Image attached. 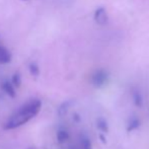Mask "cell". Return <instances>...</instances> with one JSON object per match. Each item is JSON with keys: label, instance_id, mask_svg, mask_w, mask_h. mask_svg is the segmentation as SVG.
Returning <instances> with one entry per match:
<instances>
[{"label": "cell", "instance_id": "277c9868", "mask_svg": "<svg viewBox=\"0 0 149 149\" xmlns=\"http://www.w3.org/2000/svg\"><path fill=\"white\" fill-rule=\"evenodd\" d=\"M1 87L3 89V91L7 94L9 97L14 98L16 96V91H15V87L12 85V83L8 80H4L1 84Z\"/></svg>", "mask_w": 149, "mask_h": 149}, {"label": "cell", "instance_id": "9c48e42d", "mask_svg": "<svg viewBox=\"0 0 149 149\" xmlns=\"http://www.w3.org/2000/svg\"><path fill=\"white\" fill-rule=\"evenodd\" d=\"M80 143H81V148L82 149H91V144H90L88 138L82 136L80 140Z\"/></svg>", "mask_w": 149, "mask_h": 149}, {"label": "cell", "instance_id": "8fae6325", "mask_svg": "<svg viewBox=\"0 0 149 149\" xmlns=\"http://www.w3.org/2000/svg\"></svg>", "mask_w": 149, "mask_h": 149}, {"label": "cell", "instance_id": "8992f818", "mask_svg": "<svg viewBox=\"0 0 149 149\" xmlns=\"http://www.w3.org/2000/svg\"><path fill=\"white\" fill-rule=\"evenodd\" d=\"M56 137H57V141L59 142V143H64V142H66L67 140H68L69 134H68V132H67L66 130L61 129V130H59V131L57 132V135H56Z\"/></svg>", "mask_w": 149, "mask_h": 149}, {"label": "cell", "instance_id": "7a4b0ae2", "mask_svg": "<svg viewBox=\"0 0 149 149\" xmlns=\"http://www.w3.org/2000/svg\"><path fill=\"white\" fill-rule=\"evenodd\" d=\"M93 17L96 24H100V26H104V24H107L109 22L108 12H107V9L104 6H100V7L96 8V10L94 11Z\"/></svg>", "mask_w": 149, "mask_h": 149}, {"label": "cell", "instance_id": "30bf717a", "mask_svg": "<svg viewBox=\"0 0 149 149\" xmlns=\"http://www.w3.org/2000/svg\"><path fill=\"white\" fill-rule=\"evenodd\" d=\"M68 107H69V102H64V104L60 107L59 110H58V113H59L60 116H63V115L66 114L67 111H68Z\"/></svg>", "mask_w": 149, "mask_h": 149}, {"label": "cell", "instance_id": "5b68a950", "mask_svg": "<svg viewBox=\"0 0 149 149\" xmlns=\"http://www.w3.org/2000/svg\"><path fill=\"white\" fill-rule=\"evenodd\" d=\"M11 61V53L3 46H0V64H7Z\"/></svg>", "mask_w": 149, "mask_h": 149}, {"label": "cell", "instance_id": "3957f363", "mask_svg": "<svg viewBox=\"0 0 149 149\" xmlns=\"http://www.w3.org/2000/svg\"><path fill=\"white\" fill-rule=\"evenodd\" d=\"M108 80V73L104 70H97L93 73L91 77V81L95 86H102Z\"/></svg>", "mask_w": 149, "mask_h": 149}, {"label": "cell", "instance_id": "6da1fadb", "mask_svg": "<svg viewBox=\"0 0 149 149\" xmlns=\"http://www.w3.org/2000/svg\"><path fill=\"white\" fill-rule=\"evenodd\" d=\"M42 108V102L40 100H31L20 106L9 119L4 124V130H13L28 123L39 114Z\"/></svg>", "mask_w": 149, "mask_h": 149}, {"label": "cell", "instance_id": "ba28073f", "mask_svg": "<svg viewBox=\"0 0 149 149\" xmlns=\"http://www.w3.org/2000/svg\"><path fill=\"white\" fill-rule=\"evenodd\" d=\"M29 70H30V73L33 76L37 77L40 75V67L37 63H35V62L31 63L30 66H29Z\"/></svg>", "mask_w": 149, "mask_h": 149}, {"label": "cell", "instance_id": "52a82bcc", "mask_svg": "<svg viewBox=\"0 0 149 149\" xmlns=\"http://www.w3.org/2000/svg\"><path fill=\"white\" fill-rule=\"evenodd\" d=\"M11 83L14 87H19L22 85V75L19 72H15L11 77Z\"/></svg>", "mask_w": 149, "mask_h": 149}]
</instances>
